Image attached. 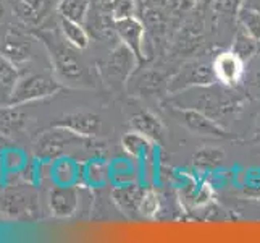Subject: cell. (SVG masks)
Instances as JSON below:
<instances>
[{"mask_svg":"<svg viewBox=\"0 0 260 243\" xmlns=\"http://www.w3.org/2000/svg\"><path fill=\"white\" fill-rule=\"evenodd\" d=\"M178 94L181 102L176 101L175 105L197 109L204 112L205 115L212 117L213 120H217L218 117L241 111L244 104V97L239 93L233 91L231 86L223 85V88H218L215 86V83L209 86L189 88Z\"/></svg>","mask_w":260,"mask_h":243,"instance_id":"obj_1","label":"cell"},{"mask_svg":"<svg viewBox=\"0 0 260 243\" xmlns=\"http://www.w3.org/2000/svg\"><path fill=\"white\" fill-rule=\"evenodd\" d=\"M39 38L44 41L46 47L50 53V60L53 70H55L60 81H68V83H75L79 81L84 75V67L79 62V59L75 53V47L65 39L58 41L49 33H41Z\"/></svg>","mask_w":260,"mask_h":243,"instance_id":"obj_2","label":"cell"},{"mask_svg":"<svg viewBox=\"0 0 260 243\" xmlns=\"http://www.w3.org/2000/svg\"><path fill=\"white\" fill-rule=\"evenodd\" d=\"M0 209L16 221H34L39 218L38 192L31 185H13L4 190Z\"/></svg>","mask_w":260,"mask_h":243,"instance_id":"obj_3","label":"cell"},{"mask_svg":"<svg viewBox=\"0 0 260 243\" xmlns=\"http://www.w3.org/2000/svg\"><path fill=\"white\" fill-rule=\"evenodd\" d=\"M60 88H61L60 81L46 73H29L20 76L8 105L20 107L26 102L50 97L57 91H60Z\"/></svg>","mask_w":260,"mask_h":243,"instance_id":"obj_4","label":"cell"},{"mask_svg":"<svg viewBox=\"0 0 260 243\" xmlns=\"http://www.w3.org/2000/svg\"><path fill=\"white\" fill-rule=\"evenodd\" d=\"M138 57L134 56V52L120 42L105 60H102L99 67H101L102 76L109 81L110 85H126L134 68L138 65Z\"/></svg>","mask_w":260,"mask_h":243,"instance_id":"obj_5","label":"cell"},{"mask_svg":"<svg viewBox=\"0 0 260 243\" xmlns=\"http://www.w3.org/2000/svg\"><path fill=\"white\" fill-rule=\"evenodd\" d=\"M173 117L178 120L179 125H183L186 130L197 134V137H207V138H231L228 131L213 120L212 117L205 115L204 112L191 109V107H178L173 105L172 111Z\"/></svg>","mask_w":260,"mask_h":243,"instance_id":"obj_6","label":"cell"},{"mask_svg":"<svg viewBox=\"0 0 260 243\" xmlns=\"http://www.w3.org/2000/svg\"><path fill=\"white\" fill-rule=\"evenodd\" d=\"M215 81H217V78H215L212 64L202 60H194L181 67V70L168 81L167 88L170 94H178L189 88L213 85Z\"/></svg>","mask_w":260,"mask_h":243,"instance_id":"obj_7","label":"cell"},{"mask_svg":"<svg viewBox=\"0 0 260 243\" xmlns=\"http://www.w3.org/2000/svg\"><path fill=\"white\" fill-rule=\"evenodd\" d=\"M146 31H147L146 24L142 23L136 15L116 21V34H118L120 42H123L124 46H128L134 52V56L138 57L139 62H144L150 57L146 49V44H147Z\"/></svg>","mask_w":260,"mask_h":243,"instance_id":"obj_8","label":"cell"},{"mask_svg":"<svg viewBox=\"0 0 260 243\" xmlns=\"http://www.w3.org/2000/svg\"><path fill=\"white\" fill-rule=\"evenodd\" d=\"M84 28L87 30L89 36L97 41H112L118 38L116 34V20L112 13V5L105 4H91V10H89Z\"/></svg>","mask_w":260,"mask_h":243,"instance_id":"obj_9","label":"cell"},{"mask_svg":"<svg viewBox=\"0 0 260 243\" xmlns=\"http://www.w3.org/2000/svg\"><path fill=\"white\" fill-rule=\"evenodd\" d=\"M81 140L84 138L78 137L73 131H70L63 127L52 125L50 130H46L39 137L38 143H36V151L42 157H58L63 152L65 146Z\"/></svg>","mask_w":260,"mask_h":243,"instance_id":"obj_10","label":"cell"},{"mask_svg":"<svg viewBox=\"0 0 260 243\" xmlns=\"http://www.w3.org/2000/svg\"><path fill=\"white\" fill-rule=\"evenodd\" d=\"M212 67H213V73L218 83L235 88L244 76L246 62L243 59H239L236 53L230 49L225 52H220L218 56L213 59Z\"/></svg>","mask_w":260,"mask_h":243,"instance_id":"obj_11","label":"cell"},{"mask_svg":"<svg viewBox=\"0 0 260 243\" xmlns=\"http://www.w3.org/2000/svg\"><path fill=\"white\" fill-rule=\"evenodd\" d=\"M144 193L146 188L142 185L136 182H123L112 190V200L121 214H124L126 218H136L139 215Z\"/></svg>","mask_w":260,"mask_h":243,"instance_id":"obj_12","label":"cell"},{"mask_svg":"<svg viewBox=\"0 0 260 243\" xmlns=\"http://www.w3.org/2000/svg\"><path fill=\"white\" fill-rule=\"evenodd\" d=\"M63 127L81 138H94L102 128V119L92 112H70L53 123Z\"/></svg>","mask_w":260,"mask_h":243,"instance_id":"obj_13","label":"cell"},{"mask_svg":"<svg viewBox=\"0 0 260 243\" xmlns=\"http://www.w3.org/2000/svg\"><path fill=\"white\" fill-rule=\"evenodd\" d=\"M79 206L78 186H53L49 192V208L52 215L60 219L71 218Z\"/></svg>","mask_w":260,"mask_h":243,"instance_id":"obj_14","label":"cell"},{"mask_svg":"<svg viewBox=\"0 0 260 243\" xmlns=\"http://www.w3.org/2000/svg\"><path fill=\"white\" fill-rule=\"evenodd\" d=\"M2 56H5L8 60H12L15 65L23 64L31 57V42L28 39V36L10 30L5 36L4 47H2Z\"/></svg>","mask_w":260,"mask_h":243,"instance_id":"obj_15","label":"cell"},{"mask_svg":"<svg viewBox=\"0 0 260 243\" xmlns=\"http://www.w3.org/2000/svg\"><path fill=\"white\" fill-rule=\"evenodd\" d=\"M47 0H13V13L26 26H38L47 15Z\"/></svg>","mask_w":260,"mask_h":243,"instance_id":"obj_16","label":"cell"},{"mask_svg":"<svg viewBox=\"0 0 260 243\" xmlns=\"http://www.w3.org/2000/svg\"><path fill=\"white\" fill-rule=\"evenodd\" d=\"M129 125L133 130L142 133L144 137L150 138L152 141H162L164 138V123L155 114L149 111H139L131 115Z\"/></svg>","mask_w":260,"mask_h":243,"instance_id":"obj_17","label":"cell"},{"mask_svg":"<svg viewBox=\"0 0 260 243\" xmlns=\"http://www.w3.org/2000/svg\"><path fill=\"white\" fill-rule=\"evenodd\" d=\"M20 79L16 65L0 53V105H8L13 89Z\"/></svg>","mask_w":260,"mask_h":243,"instance_id":"obj_18","label":"cell"},{"mask_svg":"<svg viewBox=\"0 0 260 243\" xmlns=\"http://www.w3.org/2000/svg\"><path fill=\"white\" fill-rule=\"evenodd\" d=\"M202 44V26L187 23L178 31L173 47L178 53H192Z\"/></svg>","mask_w":260,"mask_h":243,"instance_id":"obj_19","label":"cell"},{"mask_svg":"<svg viewBox=\"0 0 260 243\" xmlns=\"http://www.w3.org/2000/svg\"><path fill=\"white\" fill-rule=\"evenodd\" d=\"M58 23H60V33L63 36V39H67L76 50H84L89 46V38H91V36H89L83 23L68 20V18H63V16H60Z\"/></svg>","mask_w":260,"mask_h":243,"instance_id":"obj_20","label":"cell"},{"mask_svg":"<svg viewBox=\"0 0 260 243\" xmlns=\"http://www.w3.org/2000/svg\"><path fill=\"white\" fill-rule=\"evenodd\" d=\"M121 146L134 159H147L150 156L152 149H154V146H152V140L144 137V134L136 130L123 134Z\"/></svg>","mask_w":260,"mask_h":243,"instance_id":"obj_21","label":"cell"},{"mask_svg":"<svg viewBox=\"0 0 260 243\" xmlns=\"http://www.w3.org/2000/svg\"><path fill=\"white\" fill-rule=\"evenodd\" d=\"M192 164L199 170H215L225 164V151L213 146H204L192 156Z\"/></svg>","mask_w":260,"mask_h":243,"instance_id":"obj_22","label":"cell"},{"mask_svg":"<svg viewBox=\"0 0 260 243\" xmlns=\"http://www.w3.org/2000/svg\"><path fill=\"white\" fill-rule=\"evenodd\" d=\"M91 4L92 0H60L57 12L60 16L84 24L86 16L91 10Z\"/></svg>","mask_w":260,"mask_h":243,"instance_id":"obj_23","label":"cell"},{"mask_svg":"<svg viewBox=\"0 0 260 243\" xmlns=\"http://www.w3.org/2000/svg\"><path fill=\"white\" fill-rule=\"evenodd\" d=\"M257 42L258 41H255L252 36L247 34L243 28H239V31L235 34V39H233L231 50L235 52L239 59L249 62L257 52Z\"/></svg>","mask_w":260,"mask_h":243,"instance_id":"obj_24","label":"cell"},{"mask_svg":"<svg viewBox=\"0 0 260 243\" xmlns=\"http://www.w3.org/2000/svg\"><path fill=\"white\" fill-rule=\"evenodd\" d=\"M24 123V114L20 112L13 105H4L0 111V131L4 134H13L23 128Z\"/></svg>","mask_w":260,"mask_h":243,"instance_id":"obj_25","label":"cell"},{"mask_svg":"<svg viewBox=\"0 0 260 243\" xmlns=\"http://www.w3.org/2000/svg\"><path fill=\"white\" fill-rule=\"evenodd\" d=\"M238 21H239L241 28H243L247 34L252 36L255 41L260 42V12L258 10L243 7L238 12Z\"/></svg>","mask_w":260,"mask_h":243,"instance_id":"obj_26","label":"cell"},{"mask_svg":"<svg viewBox=\"0 0 260 243\" xmlns=\"http://www.w3.org/2000/svg\"><path fill=\"white\" fill-rule=\"evenodd\" d=\"M165 76L160 73V71H154V70H149L146 73H142L138 79V89L141 94H155L160 93V89L165 86ZM168 85V83H167Z\"/></svg>","mask_w":260,"mask_h":243,"instance_id":"obj_27","label":"cell"},{"mask_svg":"<svg viewBox=\"0 0 260 243\" xmlns=\"http://www.w3.org/2000/svg\"><path fill=\"white\" fill-rule=\"evenodd\" d=\"M160 208V196L158 193L154 190V188H147L144 198H142L141 203V209H139V215L144 219H154Z\"/></svg>","mask_w":260,"mask_h":243,"instance_id":"obj_28","label":"cell"},{"mask_svg":"<svg viewBox=\"0 0 260 243\" xmlns=\"http://www.w3.org/2000/svg\"><path fill=\"white\" fill-rule=\"evenodd\" d=\"M138 0H112V13L116 21L136 15Z\"/></svg>","mask_w":260,"mask_h":243,"instance_id":"obj_29","label":"cell"},{"mask_svg":"<svg viewBox=\"0 0 260 243\" xmlns=\"http://www.w3.org/2000/svg\"><path fill=\"white\" fill-rule=\"evenodd\" d=\"M244 0H213V8L220 13L238 15V12L243 8Z\"/></svg>","mask_w":260,"mask_h":243,"instance_id":"obj_30","label":"cell"},{"mask_svg":"<svg viewBox=\"0 0 260 243\" xmlns=\"http://www.w3.org/2000/svg\"><path fill=\"white\" fill-rule=\"evenodd\" d=\"M89 177H91V180L94 183L104 182V180L107 178L105 166L101 164V162H94V164H91V167H89Z\"/></svg>","mask_w":260,"mask_h":243,"instance_id":"obj_31","label":"cell"},{"mask_svg":"<svg viewBox=\"0 0 260 243\" xmlns=\"http://www.w3.org/2000/svg\"><path fill=\"white\" fill-rule=\"evenodd\" d=\"M170 4V0H141L142 10L144 8H157V10H164Z\"/></svg>","mask_w":260,"mask_h":243,"instance_id":"obj_32","label":"cell"},{"mask_svg":"<svg viewBox=\"0 0 260 243\" xmlns=\"http://www.w3.org/2000/svg\"><path fill=\"white\" fill-rule=\"evenodd\" d=\"M199 4V0H178V7H179V10H192V8Z\"/></svg>","mask_w":260,"mask_h":243,"instance_id":"obj_33","label":"cell"},{"mask_svg":"<svg viewBox=\"0 0 260 243\" xmlns=\"http://www.w3.org/2000/svg\"><path fill=\"white\" fill-rule=\"evenodd\" d=\"M254 134H255V140H260V115L257 117L255 125H254Z\"/></svg>","mask_w":260,"mask_h":243,"instance_id":"obj_34","label":"cell"},{"mask_svg":"<svg viewBox=\"0 0 260 243\" xmlns=\"http://www.w3.org/2000/svg\"><path fill=\"white\" fill-rule=\"evenodd\" d=\"M95 4H105V5H112V0H92Z\"/></svg>","mask_w":260,"mask_h":243,"instance_id":"obj_35","label":"cell"},{"mask_svg":"<svg viewBox=\"0 0 260 243\" xmlns=\"http://www.w3.org/2000/svg\"><path fill=\"white\" fill-rule=\"evenodd\" d=\"M4 15H5V10H4V7L0 5V23L4 21Z\"/></svg>","mask_w":260,"mask_h":243,"instance_id":"obj_36","label":"cell"},{"mask_svg":"<svg viewBox=\"0 0 260 243\" xmlns=\"http://www.w3.org/2000/svg\"><path fill=\"white\" fill-rule=\"evenodd\" d=\"M138 4H139V5H141V0H138Z\"/></svg>","mask_w":260,"mask_h":243,"instance_id":"obj_37","label":"cell"}]
</instances>
